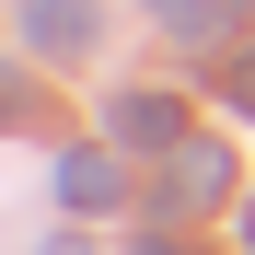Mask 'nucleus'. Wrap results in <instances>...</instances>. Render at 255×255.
Instances as JSON below:
<instances>
[{"label": "nucleus", "instance_id": "20e7f679", "mask_svg": "<svg viewBox=\"0 0 255 255\" xmlns=\"http://www.w3.org/2000/svg\"><path fill=\"white\" fill-rule=\"evenodd\" d=\"M116 139H174V105H162V93H128L116 105Z\"/></svg>", "mask_w": 255, "mask_h": 255}, {"label": "nucleus", "instance_id": "0eeeda50", "mask_svg": "<svg viewBox=\"0 0 255 255\" xmlns=\"http://www.w3.org/2000/svg\"><path fill=\"white\" fill-rule=\"evenodd\" d=\"M232 105H244V116H255V58H244V70H232Z\"/></svg>", "mask_w": 255, "mask_h": 255}, {"label": "nucleus", "instance_id": "39448f33", "mask_svg": "<svg viewBox=\"0 0 255 255\" xmlns=\"http://www.w3.org/2000/svg\"><path fill=\"white\" fill-rule=\"evenodd\" d=\"M151 12L174 23V35H209V0H151Z\"/></svg>", "mask_w": 255, "mask_h": 255}, {"label": "nucleus", "instance_id": "423d86ee", "mask_svg": "<svg viewBox=\"0 0 255 255\" xmlns=\"http://www.w3.org/2000/svg\"><path fill=\"white\" fill-rule=\"evenodd\" d=\"M12 116H23V81H12V70H0V128H12Z\"/></svg>", "mask_w": 255, "mask_h": 255}, {"label": "nucleus", "instance_id": "f03ea898", "mask_svg": "<svg viewBox=\"0 0 255 255\" xmlns=\"http://www.w3.org/2000/svg\"><path fill=\"white\" fill-rule=\"evenodd\" d=\"M58 197H70V209H116V197H128L116 151H70V162H58Z\"/></svg>", "mask_w": 255, "mask_h": 255}, {"label": "nucleus", "instance_id": "f257e3e1", "mask_svg": "<svg viewBox=\"0 0 255 255\" xmlns=\"http://www.w3.org/2000/svg\"><path fill=\"white\" fill-rule=\"evenodd\" d=\"M221 174H232V162L209 151V139H174V174H162V209H209V197H221Z\"/></svg>", "mask_w": 255, "mask_h": 255}, {"label": "nucleus", "instance_id": "6e6552de", "mask_svg": "<svg viewBox=\"0 0 255 255\" xmlns=\"http://www.w3.org/2000/svg\"><path fill=\"white\" fill-rule=\"evenodd\" d=\"M151 255H186V244H151Z\"/></svg>", "mask_w": 255, "mask_h": 255}, {"label": "nucleus", "instance_id": "7ed1b4c3", "mask_svg": "<svg viewBox=\"0 0 255 255\" xmlns=\"http://www.w3.org/2000/svg\"><path fill=\"white\" fill-rule=\"evenodd\" d=\"M23 35H35V47H93V0H35Z\"/></svg>", "mask_w": 255, "mask_h": 255}, {"label": "nucleus", "instance_id": "1a4fd4ad", "mask_svg": "<svg viewBox=\"0 0 255 255\" xmlns=\"http://www.w3.org/2000/svg\"><path fill=\"white\" fill-rule=\"evenodd\" d=\"M47 255H81V244H47Z\"/></svg>", "mask_w": 255, "mask_h": 255}]
</instances>
